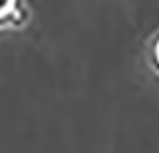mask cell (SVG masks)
<instances>
[{"instance_id": "6da1fadb", "label": "cell", "mask_w": 159, "mask_h": 153, "mask_svg": "<svg viewBox=\"0 0 159 153\" xmlns=\"http://www.w3.org/2000/svg\"><path fill=\"white\" fill-rule=\"evenodd\" d=\"M31 19L25 0H0V29H21Z\"/></svg>"}, {"instance_id": "7a4b0ae2", "label": "cell", "mask_w": 159, "mask_h": 153, "mask_svg": "<svg viewBox=\"0 0 159 153\" xmlns=\"http://www.w3.org/2000/svg\"><path fill=\"white\" fill-rule=\"evenodd\" d=\"M148 61H150V67L159 75V31L150 38V44H148Z\"/></svg>"}]
</instances>
